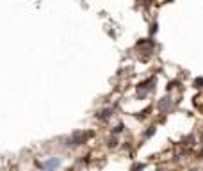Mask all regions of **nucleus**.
Segmentation results:
<instances>
[{
	"label": "nucleus",
	"mask_w": 203,
	"mask_h": 171,
	"mask_svg": "<svg viewBox=\"0 0 203 171\" xmlns=\"http://www.w3.org/2000/svg\"><path fill=\"white\" fill-rule=\"evenodd\" d=\"M91 136L89 132H75L70 139H68V144H73V146H77V144H82V143H86V139Z\"/></svg>",
	"instance_id": "nucleus-1"
},
{
	"label": "nucleus",
	"mask_w": 203,
	"mask_h": 171,
	"mask_svg": "<svg viewBox=\"0 0 203 171\" xmlns=\"http://www.w3.org/2000/svg\"><path fill=\"white\" fill-rule=\"evenodd\" d=\"M59 164H61V160L54 157V159H50L48 162H45V164H41V167H43V169H47V171H54V169H55V167H57Z\"/></svg>",
	"instance_id": "nucleus-2"
},
{
	"label": "nucleus",
	"mask_w": 203,
	"mask_h": 171,
	"mask_svg": "<svg viewBox=\"0 0 203 171\" xmlns=\"http://www.w3.org/2000/svg\"><path fill=\"white\" fill-rule=\"evenodd\" d=\"M169 105H171V98L166 96V98H162V100L159 102V109H161V111H168Z\"/></svg>",
	"instance_id": "nucleus-3"
},
{
	"label": "nucleus",
	"mask_w": 203,
	"mask_h": 171,
	"mask_svg": "<svg viewBox=\"0 0 203 171\" xmlns=\"http://www.w3.org/2000/svg\"><path fill=\"white\" fill-rule=\"evenodd\" d=\"M110 112H112V109H103V111L98 114V118H100V119H107V118L110 116Z\"/></svg>",
	"instance_id": "nucleus-4"
},
{
	"label": "nucleus",
	"mask_w": 203,
	"mask_h": 171,
	"mask_svg": "<svg viewBox=\"0 0 203 171\" xmlns=\"http://www.w3.org/2000/svg\"><path fill=\"white\" fill-rule=\"evenodd\" d=\"M194 88H203V78H196L194 80Z\"/></svg>",
	"instance_id": "nucleus-5"
},
{
	"label": "nucleus",
	"mask_w": 203,
	"mask_h": 171,
	"mask_svg": "<svg viewBox=\"0 0 203 171\" xmlns=\"http://www.w3.org/2000/svg\"><path fill=\"white\" fill-rule=\"evenodd\" d=\"M153 132H155V126H150V130H148L144 136H146V137H151V136H153Z\"/></svg>",
	"instance_id": "nucleus-6"
},
{
	"label": "nucleus",
	"mask_w": 203,
	"mask_h": 171,
	"mask_svg": "<svg viewBox=\"0 0 203 171\" xmlns=\"http://www.w3.org/2000/svg\"><path fill=\"white\" fill-rule=\"evenodd\" d=\"M120 132H123V125H121V123L114 128V134H120Z\"/></svg>",
	"instance_id": "nucleus-7"
},
{
	"label": "nucleus",
	"mask_w": 203,
	"mask_h": 171,
	"mask_svg": "<svg viewBox=\"0 0 203 171\" xmlns=\"http://www.w3.org/2000/svg\"><path fill=\"white\" fill-rule=\"evenodd\" d=\"M116 144H118V141H116L114 137H112V139H110V143H109V146H116Z\"/></svg>",
	"instance_id": "nucleus-8"
},
{
	"label": "nucleus",
	"mask_w": 203,
	"mask_h": 171,
	"mask_svg": "<svg viewBox=\"0 0 203 171\" xmlns=\"http://www.w3.org/2000/svg\"><path fill=\"white\" fill-rule=\"evenodd\" d=\"M189 171H201V169H198V167H191Z\"/></svg>",
	"instance_id": "nucleus-9"
},
{
	"label": "nucleus",
	"mask_w": 203,
	"mask_h": 171,
	"mask_svg": "<svg viewBox=\"0 0 203 171\" xmlns=\"http://www.w3.org/2000/svg\"><path fill=\"white\" fill-rule=\"evenodd\" d=\"M199 143H201V144H203V134H201V136H199Z\"/></svg>",
	"instance_id": "nucleus-10"
},
{
	"label": "nucleus",
	"mask_w": 203,
	"mask_h": 171,
	"mask_svg": "<svg viewBox=\"0 0 203 171\" xmlns=\"http://www.w3.org/2000/svg\"><path fill=\"white\" fill-rule=\"evenodd\" d=\"M199 157H201V159H203V150H201V153H199Z\"/></svg>",
	"instance_id": "nucleus-11"
}]
</instances>
